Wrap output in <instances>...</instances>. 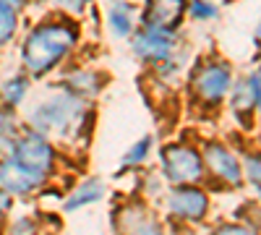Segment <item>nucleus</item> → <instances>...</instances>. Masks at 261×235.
Instances as JSON below:
<instances>
[{
	"label": "nucleus",
	"mask_w": 261,
	"mask_h": 235,
	"mask_svg": "<svg viewBox=\"0 0 261 235\" xmlns=\"http://www.w3.org/2000/svg\"><path fill=\"white\" fill-rule=\"evenodd\" d=\"M73 39H76V29L68 24H45V27L34 29L24 45V60H27L29 71L34 73L50 71L71 50Z\"/></svg>",
	"instance_id": "nucleus-1"
},
{
	"label": "nucleus",
	"mask_w": 261,
	"mask_h": 235,
	"mask_svg": "<svg viewBox=\"0 0 261 235\" xmlns=\"http://www.w3.org/2000/svg\"><path fill=\"white\" fill-rule=\"evenodd\" d=\"M165 173L175 183H191L201 175V160L188 146H167L162 152Z\"/></svg>",
	"instance_id": "nucleus-2"
},
{
	"label": "nucleus",
	"mask_w": 261,
	"mask_h": 235,
	"mask_svg": "<svg viewBox=\"0 0 261 235\" xmlns=\"http://www.w3.org/2000/svg\"><path fill=\"white\" fill-rule=\"evenodd\" d=\"M13 162H18L24 170H29V173L45 178V173H47L50 165H53V149L42 139H37V136L21 139L16 144V160Z\"/></svg>",
	"instance_id": "nucleus-3"
},
{
	"label": "nucleus",
	"mask_w": 261,
	"mask_h": 235,
	"mask_svg": "<svg viewBox=\"0 0 261 235\" xmlns=\"http://www.w3.org/2000/svg\"><path fill=\"white\" fill-rule=\"evenodd\" d=\"M186 11V0H149L144 8V24L154 32H167L178 27V21Z\"/></svg>",
	"instance_id": "nucleus-4"
},
{
	"label": "nucleus",
	"mask_w": 261,
	"mask_h": 235,
	"mask_svg": "<svg viewBox=\"0 0 261 235\" xmlns=\"http://www.w3.org/2000/svg\"><path fill=\"white\" fill-rule=\"evenodd\" d=\"M76 115V102L73 99H53L45 108H39L34 113V123L42 131H63Z\"/></svg>",
	"instance_id": "nucleus-5"
},
{
	"label": "nucleus",
	"mask_w": 261,
	"mask_h": 235,
	"mask_svg": "<svg viewBox=\"0 0 261 235\" xmlns=\"http://www.w3.org/2000/svg\"><path fill=\"white\" fill-rule=\"evenodd\" d=\"M196 89H199V94L204 99H220L227 87H230V73L225 66H204L199 73H196Z\"/></svg>",
	"instance_id": "nucleus-6"
},
{
	"label": "nucleus",
	"mask_w": 261,
	"mask_h": 235,
	"mask_svg": "<svg viewBox=\"0 0 261 235\" xmlns=\"http://www.w3.org/2000/svg\"><path fill=\"white\" fill-rule=\"evenodd\" d=\"M170 209L180 217L199 220L206 212V196L196 188H178L175 194L170 196Z\"/></svg>",
	"instance_id": "nucleus-7"
},
{
	"label": "nucleus",
	"mask_w": 261,
	"mask_h": 235,
	"mask_svg": "<svg viewBox=\"0 0 261 235\" xmlns=\"http://www.w3.org/2000/svg\"><path fill=\"white\" fill-rule=\"evenodd\" d=\"M42 178L29 173V170H24L18 162H3L0 165V186H3L6 191H16V194H27V191H32Z\"/></svg>",
	"instance_id": "nucleus-8"
},
{
	"label": "nucleus",
	"mask_w": 261,
	"mask_h": 235,
	"mask_svg": "<svg viewBox=\"0 0 261 235\" xmlns=\"http://www.w3.org/2000/svg\"><path fill=\"white\" fill-rule=\"evenodd\" d=\"M134 47L146 60H165L167 53H170V47H172V42H170V37L165 32L149 29V32H144V34L136 37V45Z\"/></svg>",
	"instance_id": "nucleus-9"
},
{
	"label": "nucleus",
	"mask_w": 261,
	"mask_h": 235,
	"mask_svg": "<svg viewBox=\"0 0 261 235\" xmlns=\"http://www.w3.org/2000/svg\"><path fill=\"white\" fill-rule=\"evenodd\" d=\"M206 162H209V167H212L222 180H230V183L241 180L238 162H235V157L227 152V149H222V146H209V149H206Z\"/></svg>",
	"instance_id": "nucleus-10"
},
{
	"label": "nucleus",
	"mask_w": 261,
	"mask_h": 235,
	"mask_svg": "<svg viewBox=\"0 0 261 235\" xmlns=\"http://www.w3.org/2000/svg\"><path fill=\"white\" fill-rule=\"evenodd\" d=\"M256 99H258V79H246L241 87H238L235 92V102H232V108L238 115H246L256 108Z\"/></svg>",
	"instance_id": "nucleus-11"
},
{
	"label": "nucleus",
	"mask_w": 261,
	"mask_h": 235,
	"mask_svg": "<svg viewBox=\"0 0 261 235\" xmlns=\"http://www.w3.org/2000/svg\"><path fill=\"white\" fill-rule=\"evenodd\" d=\"M24 92H27V81L24 79H11L8 84L0 87V97H3L8 105H16L21 97H24Z\"/></svg>",
	"instance_id": "nucleus-12"
},
{
	"label": "nucleus",
	"mask_w": 261,
	"mask_h": 235,
	"mask_svg": "<svg viewBox=\"0 0 261 235\" xmlns=\"http://www.w3.org/2000/svg\"><path fill=\"white\" fill-rule=\"evenodd\" d=\"M99 194H102V188H99L97 183H86L84 188L76 191V196L68 201V209H76V206H81V204H86V201H94V199H99Z\"/></svg>",
	"instance_id": "nucleus-13"
},
{
	"label": "nucleus",
	"mask_w": 261,
	"mask_h": 235,
	"mask_svg": "<svg viewBox=\"0 0 261 235\" xmlns=\"http://www.w3.org/2000/svg\"><path fill=\"white\" fill-rule=\"evenodd\" d=\"M110 24L118 34H128L130 32V8L128 6H118L113 13H110Z\"/></svg>",
	"instance_id": "nucleus-14"
},
{
	"label": "nucleus",
	"mask_w": 261,
	"mask_h": 235,
	"mask_svg": "<svg viewBox=\"0 0 261 235\" xmlns=\"http://www.w3.org/2000/svg\"><path fill=\"white\" fill-rule=\"evenodd\" d=\"M13 29H16L13 11H8V8L0 6V45H6V42L13 37Z\"/></svg>",
	"instance_id": "nucleus-15"
},
{
	"label": "nucleus",
	"mask_w": 261,
	"mask_h": 235,
	"mask_svg": "<svg viewBox=\"0 0 261 235\" xmlns=\"http://www.w3.org/2000/svg\"><path fill=\"white\" fill-rule=\"evenodd\" d=\"M149 144H151V139H149V136H146V139H141V141H139V144H136L134 149H130V152H128L125 162H128V165H130V162H139V160L149 152Z\"/></svg>",
	"instance_id": "nucleus-16"
},
{
	"label": "nucleus",
	"mask_w": 261,
	"mask_h": 235,
	"mask_svg": "<svg viewBox=\"0 0 261 235\" xmlns=\"http://www.w3.org/2000/svg\"><path fill=\"white\" fill-rule=\"evenodd\" d=\"M191 11H193L196 18H209V16H214V8H212L209 3H201V0H193Z\"/></svg>",
	"instance_id": "nucleus-17"
},
{
	"label": "nucleus",
	"mask_w": 261,
	"mask_h": 235,
	"mask_svg": "<svg viewBox=\"0 0 261 235\" xmlns=\"http://www.w3.org/2000/svg\"><path fill=\"white\" fill-rule=\"evenodd\" d=\"M214 235H253V232L246 227H238V225H227V227H220Z\"/></svg>",
	"instance_id": "nucleus-18"
},
{
	"label": "nucleus",
	"mask_w": 261,
	"mask_h": 235,
	"mask_svg": "<svg viewBox=\"0 0 261 235\" xmlns=\"http://www.w3.org/2000/svg\"><path fill=\"white\" fill-rule=\"evenodd\" d=\"M60 3H63V6H68L71 11H81L86 0H60Z\"/></svg>",
	"instance_id": "nucleus-19"
},
{
	"label": "nucleus",
	"mask_w": 261,
	"mask_h": 235,
	"mask_svg": "<svg viewBox=\"0 0 261 235\" xmlns=\"http://www.w3.org/2000/svg\"><path fill=\"white\" fill-rule=\"evenodd\" d=\"M21 3H24V0H0V6H3V8H8V11H13V8H18Z\"/></svg>",
	"instance_id": "nucleus-20"
},
{
	"label": "nucleus",
	"mask_w": 261,
	"mask_h": 235,
	"mask_svg": "<svg viewBox=\"0 0 261 235\" xmlns=\"http://www.w3.org/2000/svg\"><path fill=\"white\" fill-rule=\"evenodd\" d=\"M6 206H8V196H6V194H0V212H3Z\"/></svg>",
	"instance_id": "nucleus-21"
}]
</instances>
